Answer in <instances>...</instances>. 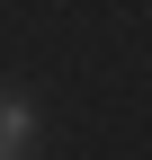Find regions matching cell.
<instances>
[{"mask_svg":"<svg viewBox=\"0 0 152 160\" xmlns=\"http://www.w3.org/2000/svg\"><path fill=\"white\" fill-rule=\"evenodd\" d=\"M27 133H36V107H27L18 89H0V151H18Z\"/></svg>","mask_w":152,"mask_h":160,"instance_id":"cell-1","label":"cell"},{"mask_svg":"<svg viewBox=\"0 0 152 160\" xmlns=\"http://www.w3.org/2000/svg\"><path fill=\"white\" fill-rule=\"evenodd\" d=\"M0 160H18V151H0Z\"/></svg>","mask_w":152,"mask_h":160,"instance_id":"cell-2","label":"cell"}]
</instances>
